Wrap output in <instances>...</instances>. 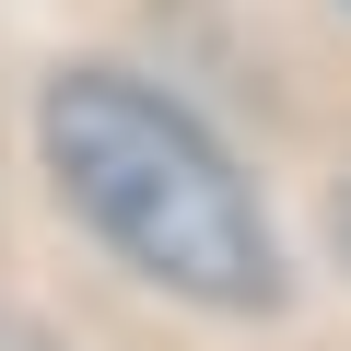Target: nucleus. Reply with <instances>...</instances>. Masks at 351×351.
Listing matches in <instances>:
<instances>
[{"label": "nucleus", "instance_id": "2", "mask_svg": "<svg viewBox=\"0 0 351 351\" xmlns=\"http://www.w3.org/2000/svg\"><path fill=\"white\" fill-rule=\"evenodd\" d=\"M339 234H351V211H339Z\"/></svg>", "mask_w": 351, "mask_h": 351}, {"label": "nucleus", "instance_id": "1", "mask_svg": "<svg viewBox=\"0 0 351 351\" xmlns=\"http://www.w3.org/2000/svg\"><path fill=\"white\" fill-rule=\"evenodd\" d=\"M59 199L164 293L188 304H269L281 293V246L258 223V188L234 176V152L129 71H59L36 106Z\"/></svg>", "mask_w": 351, "mask_h": 351}]
</instances>
